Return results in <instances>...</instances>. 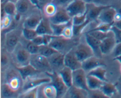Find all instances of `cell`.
Listing matches in <instances>:
<instances>
[{
  "instance_id": "obj_1",
  "label": "cell",
  "mask_w": 121,
  "mask_h": 98,
  "mask_svg": "<svg viewBox=\"0 0 121 98\" xmlns=\"http://www.w3.org/2000/svg\"><path fill=\"white\" fill-rule=\"evenodd\" d=\"M76 41L72 38H66L64 37L54 35L53 40L50 43L49 46L56 50L60 53L66 54V53L74 48L77 44Z\"/></svg>"
},
{
  "instance_id": "obj_2",
  "label": "cell",
  "mask_w": 121,
  "mask_h": 98,
  "mask_svg": "<svg viewBox=\"0 0 121 98\" xmlns=\"http://www.w3.org/2000/svg\"><path fill=\"white\" fill-rule=\"evenodd\" d=\"M11 54L15 66H22L30 63L31 54L21 42L18 44Z\"/></svg>"
},
{
  "instance_id": "obj_3",
  "label": "cell",
  "mask_w": 121,
  "mask_h": 98,
  "mask_svg": "<svg viewBox=\"0 0 121 98\" xmlns=\"http://www.w3.org/2000/svg\"><path fill=\"white\" fill-rule=\"evenodd\" d=\"M30 64L41 73H48L53 72L48 59L41 54H31Z\"/></svg>"
},
{
  "instance_id": "obj_4",
  "label": "cell",
  "mask_w": 121,
  "mask_h": 98,
  "mask_svg": "<svg viewBox=\"0 0 121 98\" xmlns=\"http://www.w3.org/2000/svg\"><path fill=\"white\" fill-rule=\"evenodd\" d=\"M47 75L51 77V83L56 88L57 91V98H63L65 96L69 87L66 85L59 73L53 71L46 73Z\"/></svg>"
},
{
  "instance_id": "obj_5",
  "label": "cell",
  "mask_w": 121,
  "mask_h": 98,
  "mask_svg": "<svg viewBox=\"0 0 121 98\" xmlns=\"http://www.w3.org/2000/svg\"><path fill=\"white\" fill-rule=\"evenodd\" d=\"M50 82L51 77L48 75L45 77H38L37 76H35L28 77L26 80H24L23 86L21 89V93Z\"/></svg>"
},
{
  "instance_id": "obj_6",
  "label": "cell",
  "mask_w": 121,
  "mask_h": 98,
  "mask_svg": "<svg viewBox=\"0 0 121 98\" xmlns=\"http://www.w3.org/2000/svg\"><path fill=\"white\" fill-rule=\"evenodd\" d=\"M22 31L19 32L17 30H12L5 35V49L8 53H11L18 44L20 43V36Z\"/></svg>"
},
{
  "instance_id": "obj_7",
  "label": "cell",
  "mask_w": 121,
  "mask_h": 98,
  "mask_svg": "<svg viewBox=\"0 0 121 98\" xmlns=\"http://www.w3.org/2000/svg\"><path fill=\"white\" fill-rule=\"evenodd\" d=\"M5 80V83L15 91L19 92L23 86L24 80L16 68L15 70H10L7 72Z\"/></svg>"
},
{
  "instance_id": "obj_8",
  "label": "cell",
  "mask_w": 121,
  "mask_h": 98,
  "mask_svg": "<svg viewBox=\"0 0 121 98\" xmlns=\"http://www.w3.org/2000/svg\"><path fill=\"white\" fill-rule=\"evenodd\" d=\"M66 9L72 18L82 15L86 13L87 3L83 0H73L66 7Z\"/></svg>"
},
{
  "instance_id": "obj_9",
  "label": "cell",
  "mask_w": 121,
  "mask_h": 98,
  "mask_svg": "<svg viewBox=\"0 0 121 98\" xmlns=\"http://www.w3.org/2000/svg\"><path fill=\"white\" fill-rule=\"evenodd\" d=\"M74 50L77 57L81 62L95 55L93 50L86 42V43H80L78 44L74 47Z\"/></svg>"
},
{
  "instance_id": "obj_10",
  "label": "cell",
  "mask_w": 121,
  "mask_h": 98,
  "mask_svg": "<svg viewBox=\"0 0 121 98\" xmlns=\"http://www.w3.org/2000/svg\"><path fill=\"white\" fill-rule=\"evenodd\" d=\"M73 86L89 90L87 84V73L82 68L73 70Z\"/></svg>"
},
{
  "instance_id": "obj_11",
  "label": "cell",
  "mask_w": 121,
  "mask_h": 98,
  "mask_svg": "<svg viewBox=\"0 0 121 98\" xmlns=\"http://www.w3.org/2000/svg\"><path fill=\"white\" fill-rule=\"evenodd\" d=\"M72 18L69 14L65 8H58L55 15L50 18L51 23L54 24H66L72 21Z\"/></svg>"
},
{
  "instance_id": "obj_12",
  "label": "cell",
  "mask_w": 121,
  "mask_h": 98,
  "mask_svg": "<svg viewBox=\"0 0 121 98\" xmlns=\"http://www.w3.org/2000/svg\"><path fill=\"white\" fill-rule=\"evenodd\" d=\"M65 66L69 67L73 70L82 68V62H81L77 57L74 48L65 54Z\"/></svg>"
},
{
  "instance_id": "obj_13",
  "label": "cell",
  "mask_w": 121,
  "mask_h": 98,
  "mask_svg": "<svg viewBox=\"0 0 121 98\" xmlns=\"http://www.w3.org/2000/svg\"><path fill=\"white\" fill-rule=\"evenodd\" d=\"M48 61L52 67L53 71L59 72L65 66V54L57 52L51 56L48 57Z\"/></svg>"
},
{
  "instance_id": "obj_14",
  "label": "cell",
  "mask_w": 121,
  "mask_h": 98,
  "mask_svg": "<svg viewBox=\"0 0 121 98\" xmlns=\"http://www.w3.org/2000/svg\"><path fill=\"white\" fill-rule=\"evenodd\" d=\"M117 13V10L113 7L108 5L104 9L98 17V21L99 22L112 24L115 22V17Z\"/></svg>"
},
{
  "instance_id": "obj_15",
  "label": "cell",
  "mask_w": 121,
  "mask_h": 98,
  "mask_svg": "<svg viewBox=\"0 0 121 98\" xmlns=\"http://www.w3.org/2000/svg\"><path fill=\"white\" fill-rule=\"evenodd\" d=\"M108 6L105 5H97L96 4H87V18L91 21H98V17L100 13Z\"/></svg>"
},
{
  "instance_id": "obj_16",
  "label": "cell",
  "mask_w": 121,
  "mask_h": 98,
  "mask_svg": "<svg viewBox=\"0 0 121 98\" xmlns=\"http://www.w3.org/2000/svg\"><path fill=\"white\" fill-rule=\"evenodd\" d=\"M15 68L18 71L23 80H26L28 77L37 76L41 73L34 68L30 63L22 66H15Z\"/></svg>"
},
{
  "instance_id": "obj_17",
  "label": "cell",
  "mask_w": 121,
  "mask_h": 98,
  "mask_svg": "<svg viewBox=\"0 0 121 98\" xmlns=\"http://www.w3.org/2000/svg\"><path fill=\"white\" fill-rule=\"evenodd\" d=\"M117 44V40L115 38L113 33L101 41L100 50L102 54H108L112 53Z\"/></svg>"
},
{
  "instance_id": "obj_18",
  "label": "cell",
  "mask_w": 121,
  "mask_h": 98,
  "mask_svg": "<svg viewBox=\"0 0 121 98\" xmlns=\"http://www.w3.org/2000/svg\"><path fill=\"white\" fill-rule=\"evenodd\" d=\"M41 93L40 98H57V91L56 88L51 83L44 84L39 87V95Z\"/></svg>"
},
{
  "instance_id": "obj_19",
  "label": "cell",
  "mask_w": 121,
  "mask_h": 98,
  "mask_svg": "<svg viewBox=\"0 0 121 98\" xmlns=\"http://www.w3.org/2000/svg\"><path fill=\"white\" fill-rule=\"evenodd\" d=\"M100 58L98 57L95 55L88 58L82 62V68L87 73L90 71L99 66H105V64L100 60Z\"/></svg>"
},
{
  "instance_id": "obj_20",
  "label": "cell",
  "mask_w": 121,
  "mask_h": 98,
  "mask_svg": "<svg viewBox=\"0 0 121 98\" xmlns=\"http://www.w3.org/2000/svg\"><path fill=\"white\" fill-rule=\"evenodd\" d=\"M85 40H86V42L89 45L90 47L93 50L95 55L98 57H101L102 55L101 50H100L101 41L87 33L85 34Z\"/></svg>"
},
{
  "instance_id": "obj_21",
  "label": "cell",
  "mask_w": 121,
  "mask_h": 98,
  "mask_svg": "<svg viewBox=\"0 0 121 98\" xmlns=\"http://www.w3.org/2000/svg\"><path fill=\"white\" fill-rule=\"evenodd\" d=\"M36 31L40 35H53L52 23L48 18H43L37 27Z\"/></svg>"
},
{
  "instance_id": "obj_22",
  "label": "cell",
  "mask_w": 121,
  "mask_h": 98,
  "mask_svg": "<svg viewBox=\"0 0 121 98\" xmlns=\"http://www.w3.org/2000/svg\"><path fill=\"white\" fill-rule=\"evenodd\" d=\"M42 18L43 17H41L40 14L37 13H33L24 20L22 24V27L24 28L36 30Z\"/></svg>"
},
{
  "instance_id": "obj_23",
  "label": "cell",
  "mask_w": 121,
  "mask_h": 98,
  "mask_svg": "<svg viewBox=\"0 0 121 98\" xmlns=\"http://www.w3.org/2000/svg\"><path fill=\"white\" fill-rule=\"evenodd\" d=\"M88 90L72 86L69 87L65 98H88Z\"/></svg>"
},
{
  "instance_id": "obj_24",
  "label": "cell",
  "mask_w": 121,
  "mask_h": 98,
  "mask_svg": "<svg viewBox=\"0 0 121 98\" xmlns=\"http://www.w3.org/2000/svg\"><path fill=\"white\" fill-rule=\"evenodd\" d=\"M17 13L21 15H25L30 11L32 7H35L30 0H18L15 3Z\"/></svg>"
},
{
  "instance_id": "obj_25",
  "label": "cell",
  "mask_w": 121,
  "mask_h": 98,
  "mask_svg": "<svg viewBox=\"0 0 121 98\" xmlns=\"http://www.w3.org/2000/svg\"><path fill=\"white\" fill-rule=\"evenodd\" d=\"M73 70L67 66H65L58 72L64 82L69 87L73 86Z\"/></svg>"
},
{
  "instance_id": "obj_26",
  "label": "cell",
  "mask_w": 121,
  "mask_h": 98,
  "mask_svg": "<svg viewBox=\"0 0 121 98\" xmlns=\"http://www.w3.org/2000/svg\"><path fill=\"white\" fill-rule=\"evenodd\" d=\"M100 89L108 97V98H112L118 93L115 84L111 83L108 81H105Z\"/></svg>"
},
{
  "instance_id": "obj_27",
  "label": "cell",
  "mask_w": 121,
  "mask_h": 98,
  "mask_svg": "<svg viewBox=\"0 0 121 98\" xmlns=\"http://www.w3.org/2000/svg\"><path fill=\"white\" fill-rule=\"evenodd\" d=\"M105 81L92 75L87 74V84L89 90L100 89Z\"/></svg>"
},
{
  "instance_id": "obj_28",
  "label": "cell",
  "mask_w": 121,
  "mask_h": 98,
  "mask_svg": "<svg viewBox=\"0 0 121 98\" xmlns=\"http://www.w3.org/2000/svg\"><path fill=\"white\" fill-rule=\"evenodd\" d=\"M20 94L18 91L14 90L7 83L5 82L1 86V97L2 98H14L19 96Z\"/></svg>"
},
{
  "instance_id": "obj_29",
  "label": "cell",
  "mask_w": 121,
  "mask_h": 98,
  "mask_svg": "<svg viewBox=\"0 0 121 98\" xmlns=\"http://www.w3.org/2000/svg\"><path fill=\"white\" fill-rule=\"evenodd\" d=\"M87 74L94 76L104 81H108L106 77V70L105 66H100L92 70L87 73Z\"/></svg>"
},
{
  "instance_id": "obj_30",
  "label": "cell",
  "mask_w": 121,
  "mask_h": 98,
  "mask_svg": "<svg viewBox=\"0 0 121 98\" xmlns=\"http://www.w3.org/2000/svg\"><path fill=\"white\" fill-rule=\"evenodd\" d=\"M58 8L59 7L55 4L53 3V2H51L50 3L47 4L44 7L43 11L44 14L46 15V17L50 18L52 17L55 15L57 11Z\"/></svg>"
},
{
  "instance_id": "obj_31",
  "label": "cell",
  "mask_w": 121,
  "mask_h": 98,
  "mask_svg": "<svg viewBox=\"0 0 121 98\" xmlns=\"http://www.w3.org/2000/svg\"><path fill=\"white\" fill-rule=\"evenodd\" d=\"M1 7L4 8L7 15H9L14 17L17 14L16 6H15V4L14 2H7L4 3H1Z\"/></svg>"
},
{
  "instance_id": "obj_32",
  "label": "cell",
  "mask_w": 121,
  "mask_h": 98,
  "mask_svg": "<svg viewBox=\"0 0 121 98\" xmlns=\"http://www.w3.org/2000/svg\"><path fill=\"white\" fill-rule=\"evenodd\" d=\"M57 52L59 51H57L56 50L54 49L53 47L49 46V45H42L39 47V54L47 58L54 54V53H57Z\"/></svg>"
},
{
  "instance_id": "obj_33",
  "label": "cell",
  "mask_w": 121,
  "mask_h": 98,
  "mask_svg": "<svg viewBox=\"0 0 121 98\" xmlns=\"http://www.w3.org/2000/svg\"><path fill=\"white\" fill-rule=\"evenodd\" d=\"M87 33L89 34L90 35H92L94 37L96 38L97 39L99 40L100 41H102L105 38H106L110 36L113 34V32L111 31L108 33H104V32L100 31L99 30H91L87 32Z\"/></svg>"
},
{
  "instance_id": "obj_34",
  "label": "cell",
  "mask_w": 121,
  "mask_h": 98,
  "mask_svg": "<svg viewBox=\"0 0 121 98\" xmlns=\"http://www.w3.org/2000/svg\"><path fill=\"white\" fill-rule=\"evenodd\" d=\"M38 35L36 30L30 28H22V35L25 39L27 40H33Z\"/></svg>"
},
{
  "instance_id": "obj_35",
  "label": "cell",
  "mask_w": 121,
  "mask_h": 98,
  "mask_svg": "<svg viewBox=\"0 0 121 98\" xmlns=\"http://www.w3.org/2000/svg\"><path fill=\"white\" fill-rule=\"evenodd\" d=\"M40 87V86H39ZM39 87L28 90L25 92L21 93L19 95L18 98H38Z\"/></svg>"
},
{
  "instance_id": "obj_36",
  "label": "cell",
  "mask_w": 121,
  "mask_h": 98,
  "mask_svg": "<svg viewBox=\"0 0 121 98\" xmlns=\"http://www.w3.org/2000/svg\"><path fill=\"white\" fill-rule=\"evenodd\" d=\"M61 36L64 37L66 38H72L74 37L73 27L72 21L65 27L61 33Z\"/></svg>"
},
{
  "instance_id": "obj_37",
  "label": "cell",
  "mask_w": 121,
  "mask_h": 98,
  "mask_svg": "<svg viewBox=\"0 0 121 98\" xmlns=\"http://www.w3.org/2000/svg\"><path fill=\"white\" fill-rule=\"evenodd\" d=\"M24 46L26 48V49L31 53V54H34L39 53V47H40V46L35 44L31 40H26V46Z\"/></svg>"
},
{
  "instance_id": "obj_38",
  "label": "cell",
  "mask_w": 121,
  "mask_h": 98,
  "mask_svg": "<svg viewBox=\"0 0 121 98\" xmlns=\"http://www.w3.org/2000/svg\"><path fill=\"white\" fill-rule=\"evenodd\" d=\"M13 17L9 15H6L1 19V30L7 29L11 25L13 22Z\"/></svg>"
},
{
  "instance_id": "obj_39",
  "label": "cell",
  "mask_w": 121,
  "mask_h": 98,
  "mask_svg": "<svg viewBox=\"0 0 121 98\" xmlns=\"http://www.w3.org/2000/svg\"><path fill=\"white\" fill-rule=\"evenodd\" d=\"M87 15H86V13L85 14H82V15H79L74 16L72 17V22L73 26H79L82 24L85 23L87 21Z\"/></svg>"
},
{
  "instance_id": "obj_40",
  "label": "cell",
  "mask_w": 121,
  "mask_h": 98,
  "mask_svg": "<svg viewBox=\"0 0 121 98\" xmlns=\"http://www.w3.org/2000/svg\"><path fill=\"white\" fill-rule=\"evenodd\" d=\"M113 24H108L104 23V22H99V24L92 30H99L100 31L104 32V33H108L111 31L112 26Z\"/></svg>"
},
{
  "instance_id": "obj_41",
  "label": "cell",
  "mask_w": 121,
  "mask_h": 98,
  "mask_svg": "<svg viewBox=\"0 0 121 98\" xmlns=\"http://www.w3.org/2000/svg\"><path fill=\"white\" fill-rule=\"evenodd\" d=\"M88 97L92 98H108L100 89L89 90Z\"/></svg>"
},
{
  "instance_id": "obj_42",
  "label": "cell",
  "mask_w": 121,
  "mask_h": 98,
  "mask_svg": "<svg viewBox=\"0 0 121 98\" xmlns=\"http://www.w3.org/2000/svg\"><path fill=\"white\" fill-rule=\"evenodd\" d=\"M91 22V21L87 19V21L85 23L79 25V26H73V31H74V36H78V35H80L82 34V33L83 31L84 30L85 27Z\"/></svg>"
},
{
  "instance_id": "obj_43",
  "label": "cell",
  "mask_w": 121,
  "mask_h": 98,
  "mask_svg": "<svg viewBox=\"0 0 121 98\" xmlns=\"http://www.w3.org/2000/svg\"><path fill=\"white\" fill-rule=\"evenodd\" d=\"M69 23L66 24H54L52 23V28H53V35H56V36L61 35L63 29Z\"/></svg>"
},
{
  "instance_id": "obj_44",
  "label": "cell",
  "mask_w": 121,
  "mask_h": 98,
  "mask_svg": "<svg viewBox=\"0 0 121 98\" xmlns=\"http://www.w3.org/2000/svg\"><path fill=\"white\" fill-rule=\"evenodd\" d=\"M111 31L113 32L117 43H121V30L113 26L111 28Z\"/></svg>"
},
{
  "instance_id": "obj_45",
  "label": "cell",
  "mask_w": 121,
  "mask_h": 98,
  "mask_svg": "<svg viewBox=\"0 0 121 98\" xmlns=\"http://www.w3.org/2000/svg\"><path fill=\"white\" fill-rule=\"evenodd\" d=\"M73 0H53L52 2L55 4L58 7L65 8Z\"/></svg>"
},
{
  "instance_id": "obj_46",
  "label": "cell",
  "mask_w": 121,
  "mask_h": 98,
  "mask_svg": "<svg viewBox=\"0 0 121 98\" xmlns=\"http://www.w3.org/2000/svg\"><path fill=\"white\" fill-rule=\"evenodd\" d=\"M34 43L37 45L39 46H41L42 45L44 44V35H40L38 34L33 40H31Z\"/></svg>"
},
{
  "instance_id": "obj_47",
  "label": "cell",
  "mask_w": 121,
  "mask_h": 98,
  "mask_svg": "<svg viewBox=\"0 0 121 98\" xmlns=\"http://www.w3.org/2000/svg\"><path fill=\"white\" fill-rule=\"evenodd\" d=\"M112 53H113L114 58L121 55V43H117L116 44Z\"/></svg>"
},
{
  "instance_id": "obj_48",
  "label": "cell",
  "mask_w": 121,
  "mask_h": 98,
  "mask_svg": "<svg viewBox=\"0 0 121 98\" xmlns=\"http://www.w3.org/2000/svg\"><path fill=\"white\" fill-rule=\"evenodd\" d=\"M9 62V58L7 54L5 53H2L1 54V66L5 67L7 65H8Z\"/></svg>"
},
{
  "instance_id": "obj_49",
  "label": "cell",
  "mask_w": 121,
  "mask_h": 98,
  "mask_svg": "<svg viewBox=\"0 0 121 98\" xmlns=\"http://www.w3.org/2000/svg\"><path fill=\"white\" fill-rule=\"evenodd\" d=\"M53 0H39L37 8L39 9H43L44 7L50 2H52Z\"/></svg>"
},
{
  "instance_id": "obj_50",
  "label": "cell",
  "mask_w": 121,
  "mask_h": 98,
  "mask_svg": "<svg viewBox=\"0 0 121 98\" xmlns=\"http://www.w3.org/2000/svg\"><path fill=\"white\" fill-rule=\"evenodd\" d=\"M87 4H98L101 0H83Z\"/></svg>"
},
{
  "instance_id": "obj_51",
  "label": "cell",
  "mask_w": 121,
  "mask_h": 98,
  "mask_svg": "<svg viewBox=\"0 0 121 98\" xmlns=\"http://www.w3.org/2000/svg\"><path fill=\"white\" fill-rule=\"evenodd\" d=\"M115 85L116 86H117V89H118V94H119V96L121 97V83L119 82V81H118L116 83Z\"/></svg>"
},
{
  "instance_id": "obj_52",
  "label": "cell",
  "mask_w": 121,
  "mask_h": 98,
  "mask_svg": "<svg viewBox=\"0 0 121 98\" xmlns=\"http://www.w3.org/2000/svg\"><path fill=\"white\" fill-rule=\"evenodd\" d=\"M113 26H114L115 27H117L118 28H119V29L121 30V19L120 20H119V21L115 22L114 23H113Z\"/></svg>"
},
{
  "instance_id": "obj_53",
  "label": "cell",
  "mask_w": 121,
  "mask_h": 98,
  "mask_svg": "<svg viewBox=\"0 0 121 98\" xmlns=\"http://www.w3.org/2000/svg\"><path fill=\"white\" fill-rule=\"evenodd\" d=\"M30 1H31V3L33 4L34 6H35L36 7H37L39 0H30Z\"/></svg>"
},
{
  "instance_id": "obj_54",
  "label": "cell",
  "mask_w": 121,
  "mask_h": 98,
  "mask_svg": "<svg viewBox=\"0 0 121 98\" xmlns=\"http://www.w3.org/2000/svg\"><path fill=\"white\" fill-rule=\"evenodd\" d=\"M1 3H4V2H12L15 4L17 2L18 0H1Z\"/></svg>"
},
{
  "instance_id": "obj_55",
  "label": "cell",
  "mask_w": 121,
  "mask_h": 98,
  "mask_svg": "<svg viewBox=\"0 0 121 98\" xmlns=\"http://www.w3.org/2000/svg\"><path fill=\"white\" fill-rule=\"evenodd\" d=\"M114 60H117V61H118V62L120 63V64L121 65V55H119V56L118 57H116L114 58Z\"/></svg>"
},
{
  "instance_id": "obj_56",
  "label": "cell",
  "mask_w": 121,
  "mask_h": 98,
  "mask_svg": "<svg viewBox=\"0 0 121 98\" xmlns=\"http://www.w3.org/2000/svg\"><path fill=\"white\" fill-rule=\"evenodd\" d=\"M117 12H118V13H119V14H120L121 15V7H119V9H118V10H117Z\"/></svg>"
},
{
  "instance_id": "obj_57",
  "label": "cell",
  "mask_w": 121,
  "mask_h": 98,
  "mask_svg": "<svg viewBox=\"0 0 121 98\" xmlns=\"http://www.w3.org/2000/svg\"><path fill=\"white\" fill-rule=\"evenodd\" d=\"M118 81H119L120 83H121V76H120V77L119 78V79H118Z\"/></svg>"
},
{
  "instance_id": "obj_58",
  "label": "cell",
  "mask_w": 121,
  "mask_h": 98,
  "mask_svg": "<svg viewBox=\"0 0 121 98\" xmlns=\"http://www.w3.org/2000/svg\"></svg>"
}]
</instances>
